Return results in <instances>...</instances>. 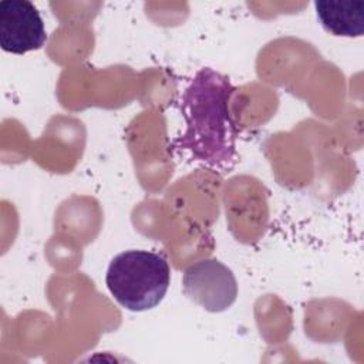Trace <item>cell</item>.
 Returning a JSON list of instances; mask_svg holds the SVG:
<instances>
[{
    "label": "cell",
    "mask_w": 364,
    "mask_h": 364,
    "mask_svg": "<svg viewBox=\"0 0 364 364\" xmlns=\"http://www.w3.org/2000/svg\"><path fill=\"white\" fill-rule=\"evenodd\" d=\"M233 91L229 78L212 68L195 74L182 94L185 129L175 141L178 151L210 166L233 161L237 138L229 107Z\"/></svg>",
    "instance_id": "1"
},
{
    "label": "cell",
    "mask_w": 364,
    "mask_h": 364,
    "mask_svg": "<svg viewBox=\"0 0 364 364\" xmlns=\"http://www.w3.org/2000/svg\"><path fill=\"white\" fill-rule=\"evenodd\" d=\"M171 283L166 259L151 250H125L112 257L105 284L114 300L131 311H144L158 306Z\"/></svg>",
    "instance_id": "2"
},
{
    "label": "cell",
    "mask_w": 364,
    "mask_h": 364,
    "mask_svg": "<svg viewBox=\"0 0 364 364\" xmlns=\"http://www.w3.org/2000/svg\"><path fill=\"white\" fill-rule=\"evenodd\" d=\"M183 293L210 313L229 309L237 297V282L232 270L216 259H203L183 272Z\"/></svg>",
    "instance_id": "3"
},
{
    "label": "cell",
    "mask_w": 364,
    "mask_h": 364,
    "mask_svg": "<svg viewBox=\"0 0 364 364\" xmlns=\"http://www.w3.org/2000/svg\"><path fill=\"white\" fill-rule=\"evenodd\" d=\"M47 33L36 6L27 0L0 1V47L6 53L26 54L44 46Z\"/></svg>",
    "instance_id": "4"
},
{
    "label": "cell",
    "mask_w": 364,
    "mask_h": 364,
    "mask_svg": "<svg viewBox=\"0 0 364 364\" xmlns=\"http://www.w3.org/2000/svg\"><path fill=\"white\" fill-rule=\"evenodd\" d=\"M316 14L328 33L343 37H360L364 33L363 0H317Z\"/></svg>",
    "instance_id": "5"
}]
</instances>
